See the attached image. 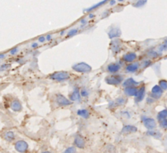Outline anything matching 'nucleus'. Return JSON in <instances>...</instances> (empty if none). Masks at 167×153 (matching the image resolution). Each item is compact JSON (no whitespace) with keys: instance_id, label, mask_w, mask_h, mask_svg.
I'll list each match as a JSON object with an SVG mask.
<instances>
[{"instance_id":"f257e3e1","label":"nucleus","mask_w":167,"mask_h":153,"mask_svg":"<svg viewBox=\"0 0 167 153\" xmlns=\"http://www.w3.org/2000/svg\"><path fill=\"white\" fill-rule=\"evenodd\" d=\"M49 78L52 80L62 82V81H66L70 79V74L67 71H56L50 74Z\"/></svg>"},{"instance_id":"f03ea898","label":"nucleus","mask_w":167,"mask_h":153,"mask_svg":"<svg viewBox=\"0 0 167 153\" xmlns=\"http://www.w3.org/2000/svg\"><path fill=\"white\" fill-rule=\"evenodd\" d=\"M72 70L79 73H88L92 70V67L85 62H79L72 65Z\"/></svg>"},{"instance_id":"7ed1b4c3","label":"nucleus","mask_w":167,"mask_h":153,"mask_svg":"<svg viewBox=\"0 0 167 153\" xmlns=\"http://www.w3.org/2000/svg\"><path fill=\"white\" fill-rule=\"evenodd\" d=\"M124 80V77L120 74H112L111 76L106 77L105 81L109 85H119Z\"/></svg>"},{"instance_id":"20e7f679","label":"nucleus","mask_w":167,"mask_h":153,"mask_svg":"<svg viewBox=\"0 0 167 153\" xmlns=\"http://www.w3.org/2000/svg\"><path fill=\"white\" fill-rule=\"evenodd\" d=\"M142 122L143 123L144 126L148 129V130H153L154 128L156 127V120L151 117L146 116V115H142L141 117Z\"/></svg>"},{"instance_id":"39448f33","label":"nucleus","mask_w":167,"mask_h":153,"mask_svg":"<svg viewBox=\"0 0 167 153\" xmlns=\"http://www.w3.org/2000/svg\"><path fill=\"white\" fill-rule=\"evenodd\" d=\"M15 150L19 153H26L29 149V145L24 140H19L14 145Z\"/></svg>"},{"instance_id":"423d86ee","label":"nucleus","mask_w":167,"mask_h":153,"mask_svg":"<svg viewBox=\"0 0 167 153\" xmlns=\"http://www.w3.org/2000/svg\"><path fill=\"white\" fill-rule=\"evenodd\" d=\"M56 102L60 106H70L72 104V101H70V99L66 98L64 95L58 93L56 95Z\"/></svg>"},{"instance_id":"0eeeda50","label":"nucleus","mask_w":167,"mask_h":153,"mask_svg":"<svg viewBox=\"0 0 167 153\" xmlns=\"http://www.w3.org/2000/svg\"><path fill=\"white\" fill-rule=\"evenodd\" d=\"M163 93V90L160 88L159 85H155L153 88H151V97L153 100H156V99H159L161 95Z\"/></svg>"},{"instance_id":"6e6552de","label":"nucleus","mask_w":167,"mask_h":153,"mask_svg":"<svg viewBox=\"0 0 167 153\" xmlns=\"http://www.w3.org/2000/svg\"><path fill=\"white\" fill-rule=\"evenodd\" d=\"M108 37L111 39L113 38H119L120 35H121V30L119 27H112L110 30L108 31Z\"/></svg>"},{"instance_id":"1a4fd4ad","label":"nucleus","mask_w":167,"mask_h":153,"mask_svg":"<svg viewBox=\"0 0 167 153\" xmlns=\"http://www.w3.org/2000/svg\"><path fill=\"white\" fill-rule=\"evenodd\" d=\"M136 59H137V54L133 52H127V53L124 54L123 56H122V60L123 61L129 63H133Z\"/></svg>"},{"instance_id":"9d476101","label":"nucleus","mask_w":167,"mask_h":153,"mask_svg":"<svg viewBox=\"0 0 167 153\" xmlns=\"http://www.w3.org/2000/svg\"><path fill=\"white\" fill-rule=\"evenodd\" d=\"M74 146H77L78 148H84L85 146V141L84 139V137H82L80 134H76V136L74 138Z\"/></svg>"},{"instance_id":"9b49d317","label":"nucleus","mask_w":167,"mask_h":153,"mask_svg":"<svg viewBox=\"0 0 167 153\" xmlns=\"http://www.w3.org/2000/svg\"><path fill=\"white\" fill-rule=\"evenodd\" d=\"M80 98H81V96H80V92L78 88H74L69 95V99L71 101H80Z\"/></svg>"},{"instance_id":"f8f14e48","label":"nucleus","mask_w":167,"mask_h":153,"mask_svg":"<svg viewBox=\"0 0 167 153\" xmlns=\"http://www.w3.org/2000/svg\"><path fill=\"white\" fill-rule=\"evenodd\" d=\"M140 84V82L134 80L133 78H128L125 80L123 81L122 85L124 88H128V87H137Z\"/></svg>"},{"instance_id":"ddd939ff","label":"nucleus","mask_w":167,"mask_h":153,"mask_svg":"<svg viewBox=\"0 0 167 153\" xmlns=\"http://www.w3.org/2000/svg\"><path fill=\"white\" fill-rule=\"evenodd\" d=\"M106 70L110 74H115L120 70V65L118 63H111L106 66Z\"/></svg>"},{"instance_id":"4468645a","label":"nucleus","mask_w":167,"mask_h":153,"mask_svg":"<svg viewBox=\"0 0 167 153\" xmlns=\"http://www.w3.org/2000/svg\"><path fill=\"white\" fill-rule=\"evenodd\" d=\"M138 131L137 127L134 125H131V124H127L124 125L121 129V133L123 134H129V133H136Z\"/></svg>"},{"instance_id":"2eb2a0df","label":"nucleus","mask_w":167,"mask_h":153,"mask_svg":"<svg viewBox=\"0 0 167 153\" xmlns=\"http://www.w3.org/2000/svg\"><path fill=\"white\" fill-rule=\"evenodd\" d=\"M139 67L140 64L138 62L129 63V65H127L126 67H125V71L127 73H134L139 69Z\"/></svg>"},{"instance_id":"dca6fc26","label":"nucleus","mask_w":167,"mask_h":153,"mask_svg":"<svg viewBox=\"0 0 167 153\" xmlns=\"http://www.w3.org/2000/svg\"><path fill=\"white\" fill-rule=\"evenodd\" d=\"M145 93H146V89H145L144 86L140 87L138 89V92L135 96V101L136 102H140L143 100L145 97Z\"/></svg>"},{"instance_id":"f3484780","label":"nucleus","mask_w":167,"mask_h":153,"mask_svg":"<svg viewBox=\"0 0 167 153\" xmlns=\"http://www.w3.org/2000/svg\"><path fill=\"white\" fill-rule=\"evenodd\" d=\"M11 109L13 111H16V112H19V111L22 110V105H21L20 101H19L18 99H14L13 101H11Z\"/></svg>"},{"instance_id":"a211bd4d","label":"nucleus","mask_w":167,"mask_h":153,"mask_svg":"<svg viewBox=\"0 0 167 153\" xmlns=\"http://www.w3.org/2000/svg\"><path fill=\"white\" fill-rule=\"evenodd\" d=\"M138 89L137 87H128V88H124V94L129 97H135L137 92H138Z\"/></svg>"},{"instance_id":"6ab92c4d","label":"nucleus","mask_w":167,"mask_h":153,"mask_svg":"<svg viewBox=\"0 0 167 153\" xmlns=\"http://www.w3.org/2000/svg\"><path fill=\"white\" fill-rule=\"evenodd\" d=\"M110 47H111V51H112L114 53H118V52L120 51V49H121V47H120V44L118 40L112 41L111 45H110Z\"/></svg>"},{"instance_id":"aec40b11","label":"nucleus","mask_w":167,"mask_h":153,"mask_svg":"<svg viewBox=\"0 0 167 153\" xmlns=\"http://www.w3.org/2000/svg\"><path fill=\"white\" fill-rule=\"evenodd\" d=\"M77 115L84 119H88V117L90 116V113L87 109H79L77 110Z\"/></svg>"},{"instance_id":"412c9836","label":"nucleus","mask_w":167,"mask_h":153,"mask_svg":"<svg viewBox=\"0 0 167 153\" xmlns=\"http://www.w3.org/2000/svg\"><path fill=\"white\" fill-rule=\"evenodd\" d=\"M156 119L159 122L163 121L164 119H167V109H163L162 110H160V112H158L157 115H156Z\"/></svg>"},{"instance_id":"4be33fe9","label":"nucleus","mask_w":167,"mask_h":153,"mask_svg":"<svg viewBox=\"0 0 167 153\" xmlns=\"http://www.w3.org/2000/svg\"><path fill=\"white\" fill-rule=\"evenodd\" d=\"M147 135L151 136V137H154V138H156V139H159V138L162 137V133L156 130H148L147 132Z\"/></svg>"},{"instance_id":"5701e85b","label":"nucleus","mask_w":167,"mask_h":153,"mask_svg":"<svg viewBox=\"0 0 167 153\" xmlns=\"http://www.w3.org/2000/svg\"><path fill=\"white\" fill-rule=\"evenodd\" d=\"M106 2H107V1H106V0H104V1H101V2H97V3H96V4L93 5L92 7H88V8L85 9V10H84V11H93V10H94V9L98 8V7H101L102 5H104V4H105V3H106Z\"/></svg>"},{"instance_id":"b1692460","label":"nucleus","mask_w":167,"mask_h":153,"mask_svg":"<svg viewBox=\"0 0 167 153\" xmlns=\"http://www.w3.org/2000/svg\"><path fill=\"white\" fill-rule=\"evenodd\" d=\"M5 140H7V142H11L15 139V134L12 131H7V133L4 135Z\"/></svg>"},{"instance_id":"393cba45","label":"nucleus","mask_w":167,"mask_h":153,"mask_svg":"<svg viewBox=\"0 0 167 153\" xmlns=\"http://www.w3.org/2000/svg\"><path fill=\"white\" fill-rule=\"evenodd\" d=\"M127 102V99L125 97H120L116 98V100L115 101V103L116 106H124L125 105V103Z\"/></svg>"},{"instance_id":"a878e982","label":"nucleus","mask_w":167,"mask_h":153,"mask_svg":"<svg viewBox=\"0 0 167 153\" xmlns=\"http://www.w3.org/2000/svg\"><path fill=\"white\" fill-rule=\"evenodd\" d=\"M79 92H80V96H81V97H88V96H89V94H90L89 90L86 88H82V89L79 91Z\"/></svg>"},{"instance_id":"bb28decb","label":"nucleus","mask_w":167,"mask_h":153,"mask_svg":"<svg viewBox=\"0 0 167 153\" xmlns=\"http://www.w3.org/2000/svg\"><path fill=\"white\" fill-rule=\"evenodd\" d=\"M147 56H148L150 58H157L158 56H159V53H158L157 52H156V51H154V50H151V51H149V52H147Z\"/></svg>"},{"instance_id":"cd10ccee","label":"nucleus","mask_w":167,"mask_h":153,"mask_svg":"<svg viewBox=\"0 0 167 153\" xmlns=\"http://www.w3.org/2000/svg\"><path fill=\"white\" fill-rule=\"evenodd\" d=\"M158 85L160 86V88L162 90H167V80H165V79H160L159 81V84Z\"/></svg>"},{"instance_id":"c85d7f7f","label":"nucleus","mask_w":167,"mask_h":153,"mask_svg":"<svg viewBox=\"0 0 167 153\" xmlns=\"http://www.w3.org/2000/svg\"><path fill=\"white\" fill-rule=\"evenodd\" d=\"M147 3V1L146 0H139V1H137L136 2H134L133 4V6L134 7H142L143 5H145Z\"/></svg>"},{"instance_id":"c756f323","label":"nucleus","mask_w":167,"mask_h":153,"mask_svg":"<svg viewBox=\"0 0 167 153\" xmlns=\"http://www.w3.org/2000/svg\"><path fill=\"white\" fill-rule=\"evenodd\" d=\"M79 33V29L77 28H74V29H71L70 30H69L67 33V37H72L74 36L75 34H77Z\"/></svg>"},{"instance_id":"7c9ffc66","label":"nucleus","mask_w":167,"mask_h":153,"mask_svg":"<svg viewBox=\"0 0 167 153\" xmlns=\"http://www.w3.org/2000/svg\"><path fill=\"white\" fill-rule=\"evenodd\" d=\"M62 153H76V148L74 146H69Z\"/></svg>"},{"instance_id":"2f4dec72","label":"nucleus","mask_w":167,"mask_h":153,"mask_svg":"<svg viewBox=\"0 0 167 153\" xmlns=\"http://www.w3.org/2000/svg\"><path fill=\"white\" fill-rule=\"evenodd\" d=\"M151 65V60H145L143 62H142V65H143V67H147L149 65Z\"/></svg>"},{"instance_id":"473e14b6","label":"nucleus","mask_w":167,"mask_h":153,"mask_svg":"<svg viewBox=\"0 0 167 153\" xmlns=\"http://www.w3.org/2000/svg\"><path fill=\"white\" fill-rule=\"evenodd\" d=\"M160 127H161V128H167V119H164L163 121L160 122Z\"/></svg>"},{"instance_id":"72a5a7b5","label":"nucleus","mask_w":167,"mask_h":153,"mask_svg":"<svg viewBox=\"0 0 167 153\" xmlns=\"http://www.w3.org/2000/svg\"><path fill=\"white\" fill-rule=\"evenodd\" d=\"M159 50H160V52H164V51H166L167 50V46L165 44V43H163L159 47Z\"/></svg>"},{"instance_id":"f704fd0d","label":"nucleus","mask_w":167,"mask_h":153,"mask_svg":"<svg viewBox=\"0 0 167 153\" xmlns=\"http://www.w3.org/2000/svg\"><path fill=\"white\" fill-rule=\"evenodd\" d=\"M38 41L39 43H44L46 41V38L45 36H39L38 38Z\"/></svg>"},{"instance_id":"c9c22d12","label":"nucleus","mask_w":167,"mask_h":153,"mask_svg":"<svg viewBox=\"0 0 167 153\" xmlns=\"http://www.w3.org/2000/svg\"><path fill=\"white\" fill-rule=\"evenodd\" d=\"M19 51L18 47H14V48H12V49L10 51V53L11 54V55H15L16 53H17Z\"/></svg>"},{"instance_id":"e433bc0d","label":"nucleus","mask_w":167,"mask_h":153,"mask_svg":"<svg viewBox=\"0 0 167 153\" xmlns=\"http://www.w3.org/2000/svg\"><path fill=\"white\" fill-rule=\"evenodd\" d=\"M45 38H46V40L50 41L51 39H52V35H51V34H47V35L45 36Z\"/></svg>"},{"instance_id":"4c0bfd02","label":"nucleus","mask_w":167,"mask_h":153,"mask_svg":"<svg viewBox=\"0 0 167 153\" xmlns=\"http://www.w3.org/2000/svg\"><path fill=\"white\" fill-rule=\"evenodd\" d=\"M38 46V43H33L31 44V47L32 48H36Z\"/></svg>"},{"instance_id":"58836bf2","label":"nucleus","mask_w":167,"mask_h":153,"mask_svg":"<svg viewBox=\"0 0 167 153\" xmlns=\"http://www.w3.org/2000/svg\"><path fill=\"white\" fill-rule=\"evenodd\" d=\"M151 99H152L151 97H148V98H147V101L148 102V103H151V102H153L154 100H151Z\"/></svg>"},{"instance_id":"ea45409f","label":"nucleus","mask_w":167,"mask_h":153,"mask_svg":"<svg viewBox=\"0 0 167 153\" xmlns=\"http://www.w3.org/2000/svg\"><path fill=\"white\" fill-rule=\"evenodd\" d=\"M81 24H84V25H85V24H87V20H81Z\"/></svg>"},{"instance_id":"a19ab883","label":"nucleus","mask_w":167,"mask_h":153,"mask_svg":"<svg viewBox=\"0 0 167 153\" xmlns=\"http://www.w3.org/2000/svg\"><path fill=\"white\" fill-rule=\"evenodd\" d=\"M115 0H111V2H110V4H111V5L115 4Z\"/></svg>"},{"instance_id":"79ce46f5","label":"nucleus","mask_w":167,"mask_h":153,"mask_svg":"<svg viewBox=\"0 0 167 153\" xmlns=\"http://www.w3.org/2000/svg\"><path fill=\"white\" fill-rule=\"evenodd\" d=\"M5 57V54H0V59Z\"/></svg>"},{"instance_id":"37998d69","label":"nucleus","mask_w":167,"mask_h":153,"mask_svg":"<svg viewBox=\"0 0 167 153\" xmlns=\"http://www.w3.org/2000/svg\"><path fill=\"white\" fill-rule=\"evenodd\" d=\"M93 16H94V15H93V13H90L89 15H88V17H89V18H93Z\"/></svg>"},{"instance_id":"c03bdc74","label":"nucleus","mask_w":167,"mask_h":153,"mask_svg":"<svg viewBox=\"0 0 167 153\" xmlns=\"http://www.w3.org/2000/svg\"><path fill=\"white\" fill-rule=\"evenodd\" d=\"M164 43H165V44L167 46V38H165V41H164Z\"/></svg>"},{"instance_id":"a18cd8bd","label":"nucleus","mask_w":167,"mask_h":153,"mask_svg":"<svg viewBox=\"0 0 167 153\" xmlns=\"http://www.w3.org/2000/svg\"><path fill=\"white\" fill-rule=\"evenodd\" d=\"M64 34H65V31H61V35H63Z\"/></svg>"},{"instance_id":"49530a36","label":"nucleus","mask_w":167,"mask_h":153,"mask_svg":"<svg viewBox=\"0 0 167 153\" xmlns=\"http://www.w3.org/2000/svg\"><path fill=\"white\" fill-rule=\"evenodd\" d=\"M42 153H51L50 151H43Z\"/></svg>"},{"instance_id":"de8ad7c7","label":"nucleus","mask_w":167,"mask_h":153,"mask_svg":"<svg viewBox=\"0 0 167 153\" xmlns=\"http://www.w3.org/2000/svg\"><path fill=\"white\" fill-rule=\"evenodd\" d=\"M166 58H167V56H166Z\"/></svg>"}]
</instances>
